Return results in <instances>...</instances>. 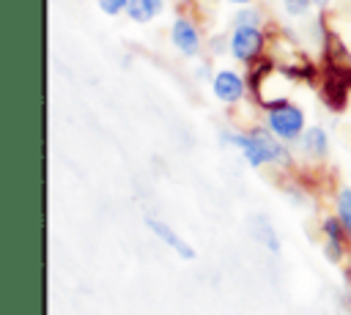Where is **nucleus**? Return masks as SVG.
Instances as JSON below:
<instances>
[{
    "mask_svg": "<svg viewBox=\"0 0 351 315\" xmlns=\"http://www.w3.org/2000/svg\"><path fill=\"white\" fill-rule=\"evenodd\" d=\"M233 142L241 148V153L247 156V162L252 167H261L266 162H280V164L288 162V151L263 129H255L250 134H236Z\"/></svg>",
    "mask_w": 351,
    "mask_h": 315,
    "instance_id": "f257e3e1",
    "label": "nucleus"
},
{
    "mask_svg": "<svg viewBox=\"0 0 351 315\" xmlns=\"http://www.w3.org/2000/svg\"><path fill=\"white\" fill-rule=\"evenodd\" d=\"M269 129L280 140H296L304 129V115L299 107L280 101L277 107H269Z\"/></svg>",
    "mask_w": 351,
    "mask_h": 315,
    "instance_id": "f03ea898",
    "label": "nucleus"
},
{
    "mask_svg": "<svg viewBox=\"0 0 351 315\" xmlns=\"http://www.w3.org/2000/svg\"><path fill=\"white\" fill-rule=\"evenodd\" d=\"M263 47V33L258 25H236L230 36V52L236 60H252Z\"/></svg>",
    "mask_w": 351,
    "mask_h": 315,
    "instance_id": "7ed1b4c3",
    "label": "nucleus"
},
{
    "mask_svg": "<svg viewBox=\"0 0 351 315\" xmlns=\"http://www.w3.org/2000/svg\"><path fill=\"white\" fill-rule=\"evenodd\" d=\"M214 96L225 104H236L244 96V79L236 71H217V77L211 79Z\"/></svg>",
    "mask_w": 351,
    "mask_h": 315,
    "instance_id": "20e7f679",
    "label": "nucleus"
},
{
    "mask_svg": "<svg viewBox=\"0 0 351 315\" xmlns=\"http://www.w3.org/2000/svg\"><path fill=\"white\" fill-rule=\"evenodd\" d=\"M173 44L184 52V55H197V49H200V33H197V27L189 22V19H184V16H178L176 22H173Z\"/></svg>",
    "mask_w": 351,
    "mask_h": 315,
    "instance_id": "39448f33",
    "label": "nucleus"
},
{
    "mask_svg": "<svg viewBox=\"0 0 351 315\" xmlns=\"http://www.w3.org/2000/svg\"><path fill=\"white\" fill-rule=\"evenodd\" d=\"M145 225H148V227L154 230V236H156L159 241H165V244H167V247H170L176 255H181L184 260H192V257H195V249H192V247H189V244H186V241H184V238H181V236H178L173 227H167L165 222L151 219V216L145 219Z\"/></svg>",
    "mask_w": 351,
    "mask_h": 315,
    "instance_id": "423d86ee",
    "label": "nucleus"
},
{
    "mask_svg": "<svg viewBox=\"0 0 351 315\" xmlns=\"http://www.w3.org/2000/svg\"><path fill=\"white\" fill-rule=\"evenodd\" d=\"M302 148H304L307 156H315V159L326 156V151H329V137H326V131H324L321 126H310V129L302 134Z\"/></svg>",
    "mask_w": 351,
    "mask_h": 315,
    "instance_id": "0eeeda50",
    "label": "nucleus"
},
{
    "mask_svg": "<svg viewBox=\"0 0 351 315\" xmlns=\"http://www.w3.org/2000/svg\"><path fill=\"white\" fill-rule=\"evenodd\" d=\"M340 230H343L340 219H326V222H324V233H326V257H329L332 263H337V260H340V252H343V236H340ZM343 233H346V230H343Z\"/></svg>",
    "mask_w": 351,
    "mask_h": 315,
    "instance_id": "6e6552de",
    "label": "nucleus"
},
{
    "mask_svg": "<svg viewBox=\"0 0 351 315\" xmlns=\"http://www.w3.org/2000/svg\"><path fill=\"white\" fill-rule=\"evenodd\" d=\"M337 219L346 230V236H351V189H340L337 192Z\"/></svg>",
    "mask_w": 351,
    "mask_h": 315,
    "instance_id": "1a4fd4ad",
    "label": "nucleus"
},
{
    "mask_svg": "<svg viewBox=\"0 0 351 315\" xmlns=\"http://www.w3.org/2000/svg\"><path fill=\"white\" fill-rule=\"evenodd\" d=\"M126 14H129L134 22H148V19H151L156 11L151 8V3H148V0H129Z\"/></svg>",
    "mask_w": 351,
    "mask_h": 315,
    "instance_id": "9d476101",
    "label": "nucleus"
},
{
    "mask_svg": "<svg viewBox=\"0 0 351 315\" xmlns=\"http://www.w3.org/2000/svg\"><path fill=\"white\" fill-rule=\"evenodd\" d=\"M310 3H313V0H282L285 11H288L291 16H302V14H307V11H310Z\"/></svg>",
    "mask_w": 351,
    "mask_h": 315,
    "instance_id": "9b49d317",
    "label": "nucleus"
},
{
    "mask_svg": "<svg viewBox=\"0 0 351 315\" xmlns=\"http://www.w3.org/2000/svg\"><path fill=\"white\" fill-rule=\"evenodd\" d=\"M99 5H101V11H104V14L115 16V14H121V11L129 5V0H99Z\"/></svg>",
    "mask_w": 351,
    "mask_h": 315,
    "instance_id": "f8f14e48",
    "label": "nucleus"
},
{
    "mask_svg": "<svg viewBox=\"0 0 351 315\" xmlns=\"http://www.w3.org/2000/svg\"><path fill=\"white\" fill-rule=\"evenodd\" d=\"M258 11H239L236 16V25H258Z\"/></svg>",
    "mask_w": 351,
    "mask_h": 315,
    "instance_id": "ddd939ff",
    "label": "nucleus"
},
{
    "mask_svg": "<svg viewBox=\"0 0 351 315\" xmlns=\"http://www.w3.org/2000/svg\"><path fill=\"white\" fill-rule=\"evenodd\" d=\"M148 3H151V8H154L156 14H159V11H162V5H165V0H148Z\"/></svg>",
    "mask_w": 351,
    "mask_h": 315,
    "instance_id": "4468645a",
    "label": "nucleus"
},
{
    "mask_svg": "<svg viewBox=\"0 0 351 315\" xmlns=\"http://www.w3.org/2000/svg\"><path fill=\"white\" fill-rule=\"evenodd\" d=\"M230 3H236V5H244V3H252V0H230Z\"/></svg>",
    "mask_w": 351,
    "mask_h": 315,
    "instance_id": "2eb2a0df",
    "label": "nucleus"
},
{
    "mask_svg": "<svg viewBox=\"0 0 351 315\" xmlns=\"http://www.w3.org/2000/svg\"><path fill=\"white\" fill-rule=\"evenodd\" d=\"M313 3H315V5H326L329 0H313Z\"/></svg>",
    "mask_w": 351,
    "mask_h": 315,
    "instance_id": "dca6fc26",
    "label": "nucleus"
},
{
    "mask_svg": "<svg viewBox=\"0 0 351 315\" xmlns=\"http://www.w3.org/2000/svg\"><path fill=\"white\" fill-rule=\"evenodd\" d=\"M348 285H351V268H348Z\"/></svg>",
    "mask_w": 351,
    "mask_h": 315,
    "instance_id": "f3484780",
    "label": "nucleus"
}]
</instances>
